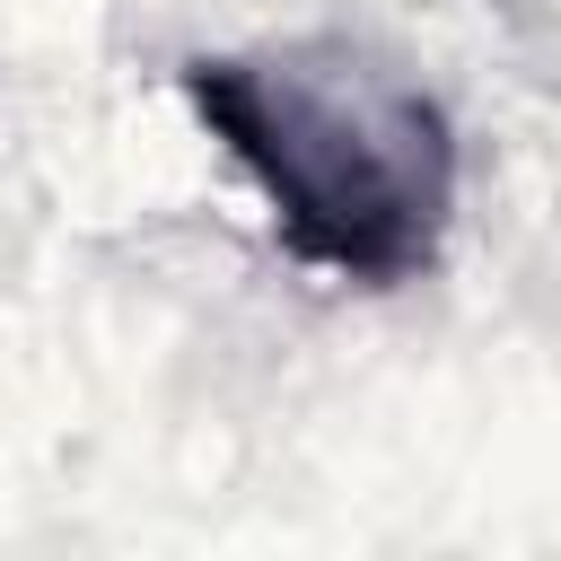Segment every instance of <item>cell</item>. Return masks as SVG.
<instances>
[{
    "label": "cell",
    "mask_w": 561,
    "mask_h": 561,
    "mask_svg": "<svg viewBox=\"0 0 561 561\" xmlns=\"http://www.w3.org/2000/svg\"><path fill=\"white\" fill-rule=\"evenodd\" d=\"M193 123L254 175L272 237L351 289H403L447 254L465 149L447 105L351 35L263 53H193L175 70Z\"/></svg>",
    "instance_id": "obj_1"
}]
</instances>
